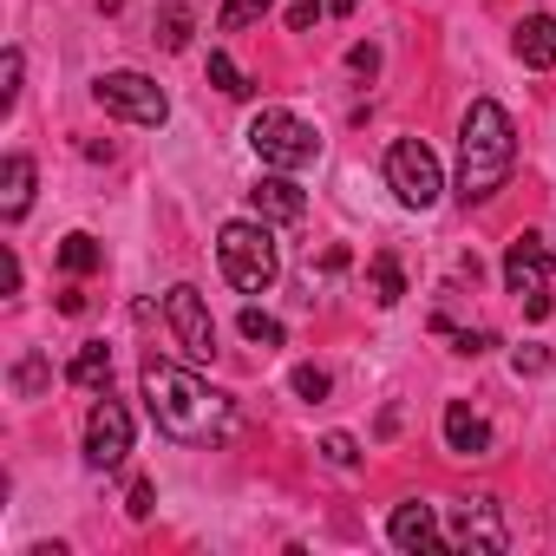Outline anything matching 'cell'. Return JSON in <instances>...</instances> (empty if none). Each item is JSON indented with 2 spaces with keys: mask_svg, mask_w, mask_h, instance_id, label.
<instances>
[{
  "mask_svg": "<svg viewBox=\"0 0 556 556\" xmlns=\"http://www.w3.org/2000/svg\"><path fill=\"white\" fill-rule=\"evenodd\" d=\"M144 406H151L157 432L177 439V445H223L236 432V400L210 393L197 374H184L157 354L144 361Z\"/></svg>",
  "mask_w": 556,
  "mask_h": 556,
  "instance_id": "6da1fadb",
  "label": "cell"
},
{
  "mask_svg": "<svg viewBox=\"0 0 556 556\" xmlns=\"http://www.w3.org/2000/svg\"><path fill=\"white\" fill-rule=\"evenodd\" d=\"M517 164V131H510V112L497 99H471L465 125H458V197L465 203H484L504 190Z\"/></svg>",
  "mask_w": 556,
  "mask_h": 556,
  "instance_id": "7a4b0ae2",
  "label": "cell"
},
{
  "mask_svg": "<svg viewBox=\"0 0 556 556\" xmlns=\"http://www.w3.org/2000/svg\"><path fill=\"white\" fill-rule=\"evenodd\" d=\"M216 255H223V275L242 289V295H262L268 282H275V242H268V229L262 223H223V236H216Z\"/></svg>",
  "mask_w": 556,
  "mask_h": 556,
  "instance_id": "3957f363",
  "label": "cell"
},
{
  "mask_svg": "<svg viewBox=\"0 0 556 556\" xmlns=\"http://www.w3.org/2000/svg\"><path fill=\"white\" fill-rule=\"evenodd\" d=\"M249 144H255V157L275 164V170H302V164H315V151H321L315 125H302L295 112H262V118L249 125Z\"/></svg>",
  "mask_w": 556,
  "mask_h": 556,
  "instance_id": "277c9868",
  "label": "cell"
},
{
  "mask_svg": "<svg viewBox=\"0 0 556 556\" xmlns=\"http://www.w3.org/2000/svg\"><path fill=\"white\" fill-rule=\"evenodd\" d=\"M549 275H556L549 242H543V236H517V242H510V255H504V282H510V295L523 302V315H530V321H543V315H549Z\"/></svg>",
  "mask_w": 556,
  "mask_h": 556,
  "instance_id": "5b68a950",
  "label": "cell"
},
{
  "mask_svg": "<svg viewBox=\"0 0 556 556\" xmlns=\"http://www.w3.org/2000/svg\"><path fill=\"white\" fill-rule=\"evenodd\" d=\"M387 184H393V197L413 203V210H426V203L439 197V157L426 151V138H400V144L387 151Z\"/></svg>",
  "mask_w": 556,
  "mask_h": 556,
  "instance_id": "8992f818",
  "label": "cell"
},
{
  "mask_svg": "<svg viewBox=\"0 0 556 556\" xmlns=\"http://www.w3.org/2000/svg\"><path fill=\"white\" fill-rule=\"evenodd\" d=\"M92 92H99L105 112H118V118H131V125H164V112H170L164 86H151L144 73H105Z\"/></svg>",
  "mask_w": 556,
  "mask_h": 556,
  "instance_id": "52a82bcc",
  "label": "cell"
},
{
  "mask_svg": "<svg viewBox=\"0 0 556 556\" xmlns=\"http://www.w3.org/2000/svg\"><path fill=\"white\" fill-rule=\"evenodd\" d=\"M164 315H170V328H177V348L190 354V361H210L216 354V321H210V308H203V295L197 289H170L164 295Z\"/></svg>",
  "mask_w": 556,
  "mask_h": 556,
  "instance_id": "ba28073f",
  "label": "cell"
},
{
  "mask_svg": "<svg viewBox=\"0 0 556 556\" xmlns=\"http://www.w3.org/2000/svg\"><path fill=\"white\" fill-rule=\"evenodd\" d=\"M125 452H131V413H125L118 400H99L92 419H86V458H92L99 471H112Z\"/></svg>",
  "mask_w": 556,
  "mask_h": 556,
  "instance_id": "9c48e42d",
  "label": "cell"
},
{
  "mask_svg": "<svg viewBox=\"0 0 556 556\" xmlns=\"http://www.w3.org/2000/svg\"><path fill=\"white\" fill-rule=\"evenodd\" d=\"M445 536H452L458 549H504V543H510V536H504V517H497V504H491V497L452 504V517H445Z\"/></svg>",
  "mask_w": 556,
  "mask_h": 556,
  "instance_id": "30bf717a",
  "label": "cell"
},
{
  "mask_svg": "<svg viewBox=\"0 0 556 556\" xmlns=\"http://www.w3.org/2000/svg\"><path fill=\"white\" fill-rule=\"evenodd\" d=\"M249 203H255L262 223H302V216H308V197H302L289 177H262V184L249 190Z\"/></svg>",
  "mask_w": 556,
  "mask_h": 556,
  "instance_id": "8fae6325",
  "label": "cell"
},
{
  "mask_svg": "<svg viewBox=\"0 0 556 556\" xmlns=\"http://www.w3.org/2000/svg\"><path fill=\"white\" fill-rule=\"evenodd\" d=\"M445 445H452L458 458H478V452H491V426H484L465 400H452V406H445Z\"/></svg>",
  "mask_w": 556,
  "mask_h": 556,
  "instance_id": "7c38bea8",
  "label": "cell"
},
{
  "mask_svg": "<svg viewBox=\"0 0 556 556\" xmlns=\"http://www.w3.org/2000/svg\"><path fill=\"white\" fill-rule=\"evenodd\" d=\"M517 60L523 66H556V21L549 14L517 21Z\"/></svg>",
  "mask_w": 556,
  "mask_h": 556,
  "instance_id": "4fadbf2b",
  "label": "cell"
},
{
  "mask_svg": "<svg viewBox=\"0 0 556 556\" xmlns=\"http://www.w3.org/2000/svg\"><path fill=\"white\" fill-rule=\"evenodd\" d=\"M27 203H34V164L27 157H8V170H0V216L21 223Z\"/></svg>",
  "mask_w": 556,
  "mask_h": 556,
  "instance_id": "5bb4252c",
  "label": "cell"
},
{
  "mask_svg": "<svg viewBox=\"0 0 556 556\" xmlns=\"http://www.w3.org/2000/svg\"><path fill=\"white\" fill-rule=\"evenodd\" d=\"M393 543H400V549H432V543H439L432 504H400V510H393Z\"/></svg>",
  "mask_w": 556,
  "mask_h": 556,
  "instance_id": "9a60e30c",
  "label": "cell"
},
{
  "mask_svg": "<svg viewBox=\"0 0 556 556\" xmlns=\"http://www.w3.org/2000/svg\"><path fill=\"white\" fill-rule=\"evenodd\" d=\"M105 380H112V348H105V341H86V348H79V361H73V387L99 393Z\"/></svg>",
  "mask_w": 556,
  "mask_h": 556,
  "instance_id": "2e32d148",
  "label": "cell"
},
{
  "mask_svg": "<svg viewBox=\"0 0 556 556\" xmlns=\"http://www.w3.org/2000/svg\"><path fill=\"white\" fill-rule=\"evenodd\" d=\"M400 295H406V275H400V255H393V249H380V255H374V302H380V308H393Z\"/></svg>",
  "mask_w": 556,
  "mask_h": 556,
  "instance_id": "e0dca14e",
  "label": "cell"
},
{
  "mask_svg": "<svg viewBox=\"0 0 556 556\" xmlns=\"http://www.w3.org/2000/svg\"><path fill=\"white\" fill-rule=\"evenodd\" d=\"M60 268H66V275H92V268H99V242H92V236H66V242H60Z\"/></svg>",
  "mask_w": 556,
  "mask_h": 556,
  "instance_id": "ac0fdd59",
  "label": "cell"
},
{
  "mask_svg": "<svg viewBox=\"0 0 556 556\" xmlns=\"http://www.w3.org/2000/svg\"><path fill=\"white\" fill-rule=\"evenodd\" d=\"M157 34H164V47H170V53H184V47H190V8H184V0H170V8H164V27H157Z\"/></svg>",
  "mask_w": 556,
  "mask_h": 556,
  "instance_id": "d6986e66",
  "label": "cell"
},
{
  "mask_svg": "<svg viewBox=\"0 0 556 556\" xmlns=\"http://www.w3.org/2000/svg\"><path fill=\"white\" fill-rule=\"evenodd\" d=\"M242 334H249L255 348H282V321H268L262 308H242Z\"/></svg>",
  "mask_w": 556,
  "mask_h": 556,
  "instance_id": "ffe728a7",
  "label": "cell"
},
{
  "mask_svg": "<svg viewBox=\"0 0 556 556\" xmlns=\"http://www.w3.org/2000/svg\"><path fill=\"white\" fill-rule=\"evenodd\" d=\"M210 79H216L229 99H249V79L236 73V60H229V53H210Z\"/></svg>",
  "mask_w": 556,
  "mask_h": 556,
  "instance_id": "44dd1931",
  "label": "cell"
},
{
  "mask_svg": "<svg viewBox=\"0 0 556 556\" xmlns=\"http://www.w3.org/2000/svg\"><path fill=\"white\" fill-rule=\"evenodd\" d=\"M275 8V0H229L223 8V34H236V27H249V21H262Z\"/></svg>",
  "mask_w": 556,
  "mask_h": 556,
  "instance_id": "7402d4cb",
  "label": "cell"
},
{
  "mask_svg": "<svg viewBox=\"0 0 556 556\" xmlns=\"http://www.w3.org/2000/svg\"><path fill=\"white\" fill-rule=\"evenodd\" d=\"M40 387H47V361H40V354H27V361L14 367V393H21V400H34Z\"/></svg>",
  "mask_w": 556,
  "mask_h": 556,
  "instance_id": "603a6c76",
  "label": "cell"
},
{
  "mask_svg": "<svg viewBox=\"0 0 556 556\" xmlns=\"http://www.w3.org/2000/svg\"><path fill=\"white\" fill-rule=\"evenodd\" d=\"M321 452H328V465H341V471H354V465H361V445H354L348 432H328V439H321Z\"/></svg>",
  "mask_w": 556,
  "mask_h": 556,
  "instance_id": "cb8c5ba5",
  "label": "cell"
},
{
  "mask_svg": "<svg viewBox=\"0 0 556 556\" xmlns=\"http://www.w3.org/2000/svg\"><path fill=\"white\" fill-rule=\"evenodd\" d=\"M14 99H21V53L0 60V105H14Z\"/></svg>",
  "mask_w": 556,
  "mask_h": 556,
  "instance_id": "d4e9b609",
  "label": "cell"
},
{
  "mask_svg": "<svg viewBox=\"0 0 556 556\" xmlns=\"http://www.w3.org/2000/svg\"><path fill=\"white\" fill-rule=\"evenodd\" d=\"M295 393L302 400H328V374L321 367H295Z\"/></svg>",
  "mask_w": 556,
  "mask_h": 556,
  "instance_id": "484cf974",
  "label": "cell"
},
{
  "mask_svg": "<svg viewBox=\"0 0 556 556\" xmlns=\"http://www.w3.org/2000/svg\"><path fill=\"white\" fill-rule=\"evenodd\" d=\"M321 21V0H295V8H289V34H308Z\"/></svg>",
  "mask_w": 556,
  "mask_h": 556,
  "instance_id": "4316f807",
  "label": "cell"
},
{
  "mask_svg": "<svg viewBox=\"0 0 556 556\" xmlns=\"http://www.w3.org/2000/svg\"><path fill=\"white\" fill-rule=\"evenodd\" d=\"M543 367H549L543 348H517V374H543Z\"/></svg>",
  "mask_w": 556,
  "mask_h": 556,
  "instance_id": "83f0119b",
  "label": "cell"
},
{
  "mask_svg": "<svg viewBox=\"0 0 556 556\" xmlns=\"http://www.w3.org/2000/svg\"><path fill=\"white\" fill-rule=\"evenodd\" d=\"M125 510H131V517H151V484H144V478L131 484V504H125Z\"/></svg>",
  "mask_w": 556,
  "mask_h": 556,
  "instance_id": "f1b7e54d",
  "label": "cell"
},
{
  "mask_svg": "<svg viewBox=\"0 0 556 556\" xmlns=\"http://www.w3.org/2000/svg\"><path fill=\"white\" fill-rule=\"evenodd\" d=\"M354 8H361V0H334V14H354Z\"/></svg>",
  "mask_w": 556,
  "mask_h": 556,
  "instance_id": "f546056e",
  "label": "cell"
}]
</instances>
